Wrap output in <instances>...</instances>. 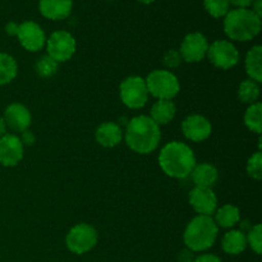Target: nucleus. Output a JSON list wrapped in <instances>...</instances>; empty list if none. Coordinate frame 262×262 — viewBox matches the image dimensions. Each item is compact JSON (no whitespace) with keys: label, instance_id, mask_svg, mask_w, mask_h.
<instances>
[{"label":"nucleus","instance_id":"nucleus-1","mask_svg":"<svg viewBox=\"0 0 262 262\" xmlns=\"http://www.w3.org/2000/svg\"><path fill=\"white\" fill-rule=\"evenodd\" d=\"M127 146L140 155H147L158 148L161 140L160 127L147 115H138L128 120L125 127Z\"/></svg>","mask_w":262,"mask_h":262},{"label":"nucleus","instance_id":"nucleus-2","mask_svg":"<svg viewBox=\"0 0 262 262\" xmlns=\"http://www.w3.org/2000/svg\"><path fill=\"white\" fill-rule=\"evenodd\" d=\"M159 165L170 178H187L196 166V156L188 145L173 141L161 148L159 154Z\"/></svg>","mask_w":262,"mask_h":262},{"label":"nucleus","instance_id":"nucleus-3","mask_svg":"<svg viewBox=\"0 0 262 262\" xmlns=\"http://www.w3.org/2000/svg\"><path fill=\"white\" fill-rule=\"evenodd\" d=\"M261 18L248 8H237L228 12L224 19V32L230 40L251 41L260 33Z\"/></svg>","mask_w":262,"mask_h":262},{"label":"nucleus","instance_id":"nucleus-4","mask_svg":"<svg viewBox=\"0 0 262 262\" xmlns=\"http://www.w3.org/2000/svg\"><path fill=\"white\" fill-rule=\"evenodd\" d=\"M219 227L211 216L197 215L187 225L183 234L186 247L192 252H204L214 246Z\"/></svg>","mask_w":262,"mask_h":262},{"label":"nucleus","instance_id":"nucleus-5","mask_svg":"<svg viewBox=\"0 0 262 262\" xmlns=\"http://www.w3.org/2000/svg\"><path fill=\"white\" fill-rule=\"evenodd\" d=\"M148 95L158 100H171L181 91L179 79L173 72L166 69H155L145 79Z\"/></svg>","mask_w":262,"mask_h":262},{"label":"nucleus","instance_id":"nucleus-6","mask_svg":"<svg viewBox=\"0 0 262 262\" xmlns=\"http://www.w3.org/2000/svg\"><path fill=\"white\" fill-rule=\"evenodd\" d=\"M99 235L92 225L81 223L72 228L66 237V246L74 255H83L97 245Z\"/></svg>","mask_w":262,"mask_h":262},{"label":"nucleus","instance_id":"nucleus-7","mask_svg":"<svg viewBox=\"0 0 262 262\" xmlns=\"http://www.w3.org/2000/svg\"><path fill=\"white\" fill-rule=\"evenodd\" d=\"M120 100L129 109H141L148 101L146 82L140 76L127 77L119 86Z\"/></svg>","mask_w":262,"mask_h":262},{"label":"nucleus","instance_id":"nucleus-8","mask_svg":"<svg viewBox=\"0 0 262 262\" xmlns=\"http://www.w3.org/2000/svg\"><path fill=\"white\" fill-rule=\"evenodd\" d=\"M206 56L210 63L219 69L233 68L239 61V51L234 43L228 40H216L209 45Z\"/></svg>","mask_w":262,"mask_h":262},{"label":"nucleus","instance_id":"nucleus-9","mask_svg":"<svg viewBox=\"0 0 262 262\" xmlns=\"http://www.w3.org/2000/svg\"><path fill=\"white\" fill-rule=\"evenodd\" d=\"M48 55L56 63L68 61L76 53L77 43L73 36L68 31H55L50 35L46 42Z\"/></svg>","mask_w":262,"mask_h":262},{"label":"nucleus","instance_id":"nucleus-10","mask_svg":"<svg viewBox=\"0 0 262 262\" xmlns=\"http://www.w3.org/2000/svg\"><path fill=\"white\" fill-rule=\"evenodd\" d=\"M209 41L201 32H191L183 38L181 45L182 60L187 63H199L206 56Z\"/></svg>","mask_w":262,"mask_h":262},{"label":"nucleus","instance_id":"nucleus-11","mask_svg":"<svg viewBox=\"0 0 262 262\" xmlns=\"http://www.w3.org/2000/svg\"><path fill=\"white\" fill-rule=\"evenodd\" d=\"M17 37L19 43L31 53L40 51L46 43V36L40 25L33 20H26L18 27Z\"/></svg>","mask_w":262,"mask_h":262},{"label":"nucleus","instance_id":"nucleus-12","mask_svg":"<svg viewBox=\"0 0 262 262\" xmlns=\"http://www.w3.org/2000/svg\"><path fill=\"white\" fill-rule=\"evenodd\" d=\"M182 132L187 140L192 142H202L211 136L212 125L204 115L193 114L182 122Z\"/></svg>","mask_w":262,"mask_h":262},{"label":"nucleus","instance_id":"nucleus-13","mask_svg":"<svg viewBox=\"0 0 262 262\" xmlns=\"http://www.w3.org/2000/svg\"><path fill=\"white\" fill-rule=\"evenodd\" d=\"M25 155V146L15 135L0 137V164L7 168L18 165Z\"/></svg>","mask_w":262,"mask_h":262},{"label":"nucleus","instance_id":"nucleus-14","mask_svg":"<svg viewBox=\"0 0 262 262\" xmlns=\"http://www.w3.org/2000/svg\"><path fill=\"white\" fill-rule=\"evenodd\" d=\"M188 201L192 209L199 215L211 216L215 214L217 206V199L214 191L207 187H194L188 194Z\"/></svg>","mask_w":262,"mask_h":262},{"label":"nucleus","instance_id":"nucleus-15","mask_svg":"<svg viewBox=\"0 0 262 262\" xmlns=\"http://www.w3.org/2000/svg\"><path fill=\"white\" fill-rule=\"evenodd\" d=\"M4 122L7 128H10L13 132H25L30 128L32 117L27 106L19 102H13L7 106L4 112Z\"/></svg>","mask_w":262,"mask_h":262},{"label":"nucleus","instance_id":"nucleus-16","mask_svg":"<svg viewBox=\"0 0 262 262\" xmlns=\"http://www.w3.org/2000/svg\"><path fill=\"white\" fill-rule=\"evenodd\" d=\"M40 13L51 20H61L69 17L73 9L72 0H40Z\"/></svg>","mask_w":262,"mask_h":262},{"label":"nucleus","instance_id":"nucleus-17","mask_svg":"<svg viewBox=\"0 0 262 262\" xmlns=\"http://www.w3.org/2000/svg\"><path fill=\"white\" fill-rule=\"evenodd\" d=\"M95 138L102 147H115L123 140V130L119 124L114 122H105L97 127Z\"/></svg>","mask_w":262,"mask_h":262},{"label":"nucleus","instance_id":"nucleus-18","mask_svg":"<svg viewBox=\"0 0 262 262\" xmlns=\"http://www.w3.org/2000/svg\"><path fill=\"white\" fill-rule=\"evenodd\" d=\"M192 181L196 187H207L211 188L219 179V171L212 164L201 163L196 164L191 173Z\"/></svg>","mask_w":262,"mask_h":262},{"label":"nucleus","instance_id":"nucleus-19","mask_svg":"<svg viewBox=\"0 0 262 262\" xmlns=\"http://www.w3.org/2000/svg\"><path fill=\"white\" fill-rule=\"evenodd\" d=\"M177 114V107L171 100H158L151 107L150 118L160 127L170 123Z\"/></svg>","mask_w":262,"mask_h":262},{"label":"nucleus","instance_id":"nucleus-20","mask_svg":"<svg viewBox=\"0 0 262 262\" xmlns=\"http://www.w3.org/2000/svg\"><path fill=\"white\" fill-rule=\"evenodd\" d=\"M222 246L228 255H241L247 248V237L242 230H229L224 234Z\"/></svg>","mask_w":262,"mask_h":262},{"label":"nucleus","instance_id":"nucleus-21","mask_svg":"<svg viewBox=\"0 0 262 262\" xmlns=\"http://www.w3.org/2000/svg\"><path fill=\"white\" fill-rule=\"evenodd\" d=\"M262 46L255 45L246 55V71L252 81L260 83L262 81Z\"/></svg>","mask_w":262,"mask_h":262},{"label":"nucleus","instance_id":"nucleus-22","mask_svg":"<svg viewBox=\"0 0 262 262\" xmlns=\"http://www.w3.org/2000/svg\"><path fill=\"white\" fill-rule=\"evenodd\" d=\"M215 223L217 227L233 228L241 222V211L234 205H224L215 212Z\"/></svg>","mask_w":262,"mask_h":262},{"label":"nucleus","instance_id":"nucleus-23","mask_svg":"<svg viewBox=\"0 0 262 262\" xmlns=\"http://www.w3.org/2000/svg\"><path fill=\"white\" fill-rule=\"evenodd\" d=\"M18 74V64L12 55L0 53V86L10 83Z\"/></svg>","mask_w":262,"mask_h":262},{"label":"nucleus","instance_id":"nucleus-24","mask_svg":"<svg viewBox=\"0 0 262 262\" xmlns=\"http://www.w3.org/2000/svg\"><path fill=\"white\" fill-rule=\"evenodd\" d=\"M258 97H260V86L257 82L250 78L241 82L239 87H238V99L241 102L252 105L257 102Z\"/></svg>","mask_w":262,"mask_h":262},{"label":"nucleus","instance_id":"nucleus-25","mask_svg":"<svg viewBox=\"0 0 262 262\" xmlns=\"http://www.w3.org/2000/svg\"><path fill=\"white\" fill-rule=\"evenodd\" d=\"M262 104L261 102H255L250 105L245 113V124L251 132L261 136L262 132Z\"/></svg>","mask_w":262,"mask_h":262},{"label":"nucleus","instance_id":"nucleus-26","mask_svg":"<svg viewBox=\"0 0 262 262\" xmlns=\"http://www.w3.org/2000/svg\"><path fill=\"white\" fill-rule=\"evenodd\" d=\"M59 63H56L53 58H50L49 55L41 56L40 59L36 63L35 69L36 73L40 77H43V78H48V77L54 76V74L58 72Z\"/></svg>","mask_w":262,"mask_h":262},{"label":"nucleus","instance_id":"nucleus-27","mask_svg":"<svg viewBox=\"0 0 262 262\" xmlns=\"http://www.w3.org/2000/svg\"><path fill=\"white\" fill-rule=\"evenodd\" d=\"M204 7L211 17L222 18L228 14L230 4L228 0H204Z\"/></svg>","mask_w":262,"mask_h":262},{"label":"nucleus","instance_id":"nucleus-28","mask_svg":"<svg viewBox=\"0 0 262 262\" xmlns=\"http://www.w3.org/2000/svg\"><path fill=\"white\" fill-rule=\"evenodd\" d=\"M247 173L255 181L262 179V154L258 150L247 161Z\"/></svg>","mask_w":262,"mask_h":262},{"label":"nucleus","instance_id":"nucleus-29","mask_svg":"<svg viewBox=\"0 0 262 262\" xmlns=\"http://www.w3.org/2000/svg\"><path fill=\"white\" fill-rule=\"evenodd\" d=\"M247 237V246L252 248L256 255H261L262 252V227L261 224H256L248 232Z\"/></svg>","mask_w":262,"mask_h":262},{"label":"nucleus","instance_id":"nucleus-30","mask_svg":"<svg viewBox=\"0 0 262 262\" xmlns=\"http://www.w3.org/2000/svg\"><path fill=\"white\" fill-rule=\"evenodd\" d=\"M164 64H165L166 68L169 69H176L181 66L182 63V56L181 53L176 49H170V50L166 51L164 54Z\"/></svg>","mask_w":262,"mask_h":262},{"label":"nucleus","instance_id":"nucleus-31","mask_svg":"<svg viewBox=\"0 0 262 262\" xmlns=\"http://www.w3.org/2000/svg\"><path fill=\"white\" fill-rule=\"evenodd\" d=\"M193 262H222V258L212 253H204V255L194 257Z\"/></svg>","mask_w":262,"mask_h":262},{"label":"nucleus","instance_id":"nucleus-32","mask_svg":"<svg viewBox=\"0 0 262 262\" xmlns=\"http://www.w3.org/2000/svg\"><path fill=\"white\" fill-rule=\"evenodd\" d=\"M20 140V142L23 143V146H32L33 143H35V140H36V137H35V135H33L32 132H31V130H25V132H22V137L19 138Z\"/></svg>","mask_w":262,"mask_h":262},{"label":"nucleus","instance_id":"nucleus-33","mask_svg":"<svg viewBox=\"0 0 262 262\" xmlns=\"http://www.w3.org/2000/svg\"><path fill=\"white\" fill-rule=\"evenodd\" d=\"M193 260H194L193 252H192V251H189L188 248H186V250L182 251L178 256L179 262H193Z\"/></svg>","mask_w":262,"mask_h":262},{"label":"nucleus","instance_id":"nucleus-34","mask_svg":"<svg viewBox=\"0 0 262 262\" xmlns=\"http://www.w3.org/2000/svg\"><path fill=\"white\" fill-rule=\"evenodd\" d=\"M18 27H19V25L13 22V20L12 22H8L7 26H5V32H7L9 36H17Z\"/></svg>","mask_w":262,"mask_h":262},{"label":"nucleus","instance_id":"nucleus-35","mask_svg":"<svg viewBox=\"0 0 262 262\" xmlns=\"http://www.w3.org/2000/svg\"><path fill=\"white\" fill-rule=\"evenodd\" d=\"M229 4L234 5L237 8H248L253 3V0H228Z\"/></svg>","mask_w":262,"mask_h":262},{"label":"nucleus","instance_id":"nucleus-36","mask_svg":"<svg viewBox=\"0 0 262 262\" xmlns=\"http://www.w3.org/2000/svg\"><path fill=\"white\" fill-rule=\"evenodd\" d=\"M251 5L253 7L251 10H252V12L255 13L257 17L261 18L262 17V8H261L262 7V0H253V3Z\"/></svg>","mask_w":262,"mask_h":262},{"label":"nucleus","instance_id":"nucleus-37","mask_svg":"<svg viewBox=\"0 0 262 262\" xmlns=\"http://www.w3.org/2000/svg\"><path fill=\"white\" fill-rule=\"evenodd\" d=\"M7 135V124L4 122V118L0 117V137Z\"/></svg>","mask_w":262,"mask_h":262},{"label":"nucleus","instance_id":"nucleus-38","mask_svg":"<svg viewBox=\"0 0 262 262\" xmlns=\"http://www.w3.org/2000/svg\"><path fill=\"white\" fill-rule=\"evenodd\" d=\"M140 3H142V4H152L154 2H156V0H138Z\"/></svg>","mask_w":262,"mask_h":262}]
</instances>
